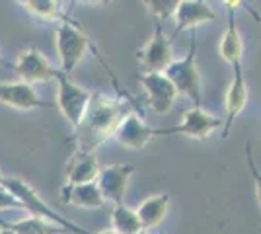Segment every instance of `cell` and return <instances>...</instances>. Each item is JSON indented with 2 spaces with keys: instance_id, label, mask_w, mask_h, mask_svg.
<instances>
[{
  "instance_id": "cell-1",
  "label": "cell",
  "mask_w": 261,
  "mask_h": 234,
  "mask_svg": "<svg viewBox=\"0 0 261 234\" xmlns=\"http://www.w3.org/2000/svg\"><path fill=\"white\" fill-rule=\"evenodd\" d=\"M125 117V106L119 100H109L101 94H94L84 121L76 129L78 148L96 150L99 143L113 137L119 121Z\"/></svg>"
},
{
  "instance_id": "cell-2",
  "label": "cell",
  "mask_w": 261,
  "mask_h": 234,
  "mask_svg": "<svg viewBox=\"0 0 261 234\" xmlns=\"http://www.w3.org/2000/svg\"><path fill=\"white\" fill-rule=\"evenodd\" d=\"M88 49H96V45L90 41V37L82 32V28L76 22L66 18L57 30V53H59L61 72L70 76L72 70L84 59Z\"/></svg>"
},
{
  "instance_id": "cell-3",
  "label": "cell",
  "mask_w": 261,
  "mask_h": 234,
  "mask_svg": "<svg viewBox=\"0 0 261 234\" xmlns=\"http://www.w3.org/2000/svg\"><path fill=\"white\" fill-rule=\"evenodd\" d=\"M166 78L172 82L177 90V94H184L193 101V108H201L203 100V86H201V74L197 68V41L191 39L189 53L184 59L172 61V65L164 70Z\"/></svg>"
},
{
  "instance_id": "cell-4",
  "label": "cell",
  "mask_w": 261,
  "mask_h": 234,
  "mask_svg": "<svg viewBox=\"0 0 261 234\" xmlns=\"http://www.w3.org/2000/svg\"><path fill=\"white\" fill-rule=\"evenodd\" d=\"M57 82H59V94H57V106L61 113L66 117V121L72 125V129L76 131L80 127V123L84 121L86 112L92 101V92H88L86 88L74 84L70 78L63 74L61 70L57 72Z\"/></svg>"
},
{
  "instance_id": "cell-5",
  "label": "cell",
  "mask_w": 261,
  "mask_h": 234,
  "mask_svg": "<svg viewBox=\"0 0 261 234\" xmlns=\"http://www.w3.org/2000/svg\"><path fill=\"white\" fill-rule=\"evenodd\" d=\"M222 127V119L215 117L203 108H193L184 113L181 123L172 129H158V137L162 135H181L187 139H197V141H207L211 135Z\"/></svg>"
},
{
  "instance_id": "cell-6",
  "label": "cell",
  "mask_w": 261,
  "mask_h": 234,
  "mask_svg": "<svg viewBox=\"0 0 261 234\" xmlns=\"http://www.w3.org/2000/svg\"><path fill=\"white\" fill-rule=\"evenodd\" d=\"M137 80L141 82V86L146 92V101H148L152 112L164 115L174 108L177 90L166 78L164 72H142L137 76Z\"/></svg>"
},
{
  "instance_id": "cell-7",
  "label": "cell",
  "mask_w": 261,
  "mask_h": 234,
  "mask_svg": "<svg viewBox=\"0 0 261 234\" xmlns=\"http://www.w3.org/2000/svg\"><path fill=\"white\" fill-rule=\"evenodd\" d=\"M172 43H174V39L166 37L162 23H158L156 30H154V35L150 37V41L137 53V59L144 67V72H164L172 65V61H174Z\"/></svg>"
},
{
  "instance_id": "cell-8",
  "label": "cell",
  "mask_w": 261,
  "mask_h": 234,
  "mask_svg": "<svg viewBox=\"0 0 261 234\" xmlns=\"http://www.w3.org/2000/svg\"><path fill=\"white\" fill-rule=\"evenodd\" d=\"M8 188L14 191V195H18V197L23 201L25 207H30V209L35 213V217L59 224V226L66 228L70 234H88L86 230H82L80 226H76L74 223H70L68 219L61 217V215H57L47 203H43V201L39 199V195H37L28 184H23V181H20V179H14V181H8Z\"/></svg>"
},
{
  "instance_id": "cell-9",
  "label": "cell",
  "mask_w": 261,
  "mask_h": 234,
  "mask_svg": "<svg viewBox=\"0 0 261 234\" xmlns=\"http://www.w3.org/2000/svg\"><path fill=\"white\" fill-rule=\"evenodd\" d=\"M133 174H135L133 164H111V166L99 168L96 184L101 191V197L115 205H121Z\"/></svg>"
},
{
  "instance_id": "cell-10",
  "label": "cell",
  "mask_w": 261,
  "mask_h": 234,
  "mask_svg": "<svg viewBox=\"0 0 261 234\" xmlns=\"http://www.w3.org/2000/svg\"><path fill=\"white\" fill-rule=\"evenodd\" d=\"M115 141L130 150H141L152 141L154 137H158V129L148 127L144 119L137 113H125V117L119 121L115 129Z\"/></svg>"
},
{
  "instance_id": "cell-11",
  "label": "cell",
  "mask_w": 261,
  "mask_h": 234,
  "mask_svg": "<svg viewBox=\"0 0 261 234\" xmlns=\"http://www.w3.org/2000/svg\"><path fill=\"white\" fill-rule=\"evenodd\" d=\"M215 20H217V14H215V10L208 6L207 2H201V0H179L174 14V37L179 35L181 32H185V30H195L199 25L215 22Z\"/></svg>"
},
{
  "instance_id": "cell-12",
  "label": "cell",
  "mask_w": 261,
  "mask_h": 234,
  "mask_svg": "<svg viewBox=\"0 0 261 234\" xmlns=\"http://www.w3.org/2000/svg\"><path fill=\"white\" fill-rule=\"evenodd\" d=\"M99 164L98 156L94 150L76 148V152L68 158L65 166V178L68 186H80V184H92L98 179Z\"/></svg>"
},
{
  "instance_id": "cell-13",
  "label": "cell",
  "mask_w": 261,
  "mask_h": 234,
  "mask_svg": "<svg viewBox=\"0 0 261 234\" xmlns=\"http://www.w3.org/2000/svg\"><path fill=\"white\" fill-rule=\"evenodd\" d=\"M16 68L20 72V76L25 80V84H30V86L32 84H39V82H47V80L57 76V72H59V70H55L51 67V63L37 49L23 51L20 59H18Z\"/></svg>"
},
{
  "instance_id": "cell-14",
  "label": "cell",
  "mask_w": 261,
  "mask_h": 234,
  "mask_svg": "<svg viewBox=\"0 0 261 234\" xmlns=\"http://www.w3.org/2000/svg\"><path fill=\"white\" fill-rule=\"evenodd\" d=\"M232 68H234V78H232L228 92H226V121L222 127V139H226L230 135V127H232L234 119L242 113V110L248 103V86L244 80V68H242V65H236Z\"/></svg>"
},
{
  "instance_id": "cell-15",
  "label": "cell",
  "mask_w": 261,
  "mask_h": 234,
  "mask_svg": "<svg viewBox=\"0 0 261 234\" xmlns=\"http://www.w3.org/2000/svg\"><path fill=\"white\" fill-rule=\"evenodd\" d=\"M224 6L228 8V28L222 34L218 53L228 65L236 67V65H242V55H244V41L238 32V25L234 22V10L236 6H240V2H224Z\"/></svg>"
},
{
  "instance_id": "cell-16",
  "label": "cell",
  "mask_w": 261,
  "mask_h": 234,
  "mask_svg": "<svg viewBox=\"0 0 261 234\" xmlns=\"http://www.w3.org/2000/svg\"><path fill=\"white\" fill-rule=\"evenodd\" d=\"M61 201L68 203V205H74V207H80V209H101L106 205V199L101 197V191H99L96 181L80 184V186H68L66 184L63 188Z\"/></svg>"
},
{
  "instance_id": "cell-17",
  "label": "cell",
  "mask_w": 261,
  "mask_h": 234,
  "mask_svg": "<svg viewBox=\"0 0 261 234\" xmlns=\"http://www.w3.org/2000/svg\"><path fill=\"white\" fill-rule=\"evenodd\" d=\"M0 101L10 103L14 108L20 110H32V108H51V103H45L37 98L35 90L25 84V82H18V84H2L0 86Z\"/></svg>"
},
{
  "instance_id": "cell-18",
  "label": "cell",
  "mask_w": 261,
  "mask_h": 234,
  "mask_svg": "<svg viewBox=\"0 0 261 234\" xmlns=\"http://www.w3.org/2000/svg\"><path fill=\"white\" fill-rule=\"evenodd\" d=\"M170 209V197L166 193L150 195L137 207V217L142 224V230H150L160 226Z\"/></svg>"
},
{
  "instance_id": "cell-19",
  "label": "cell",
  "mask_w": 261,
  "mask_h": 234,
  "mask_svg": "<svg viewBox=\"0 0 261 234\" xmlns=\"http://www.w3.org/2000/svg\"><path fill=\"white\" fill-rule=\"evenodd\" d=\"M111 223H113V230L119 234H139L142 230V224L137 217V211L125 207L123 203L113 207Z\"/></svg>"
},
{
  "instance_id": "cell-20",
  "label": "cell",
  "mask_w": 261,
  "mask_h": 234,
  "mask_svg": "<svg viewBox=\"0 0 261 234\" xmlns=\"http://www.w3.org/2000/svg\"><path fill=\"white\" fill-rule=\"evenodd\" d=\"M66 232H68L66 228L51 223V221L39 219V217H32V219H25L22 223L14 224V234H66Z\"/></svg>"
},
{
  "instance_id": "cell-21",
  "label": "cell",
  "mask_w": 261,
  "mask_h": 234,
  "mask_svg": "<svg viewBox=\"0 0 261 234\" xmlns=\"http://www.w3.org/2000/svg\"><path fill=\"white\" fill-rule=\"evenodd\" d=\"M28 10L39 16V18H49V20H61L65 22L66 16L61 4L59 2H53V0H32V2H22Z\"/></svg>"
},
{
  "instance_id": "cell-22",
  "label": "cell",
  "mask_w": 261,
  "mask_h": 234,
  "mask_svg": "<svg viewBox=\"0 0 261 234\" xmlns=\"http://www.w3.org/2000/svg\"><path fill=\"white\" fill-rule=\"evenodd\" d=\"M177 2L179 0H146L144 6L146 10L152 14L154 18L158 20V23L170 20L175 14V8H177Z\"/></svg>"
},
{
  "instance_id": "cell-23",
  "label": "cell",
  "mask_w": 261,
  "mask_h": 234,
  "mask_svg": "<svg viewBox=\"0 0 261 234\" xmlns=\"http://www.w3.org/2000/svg\"><path fill=\"white\" fill-rule=\"evenodd\" d=\"M246 158H248V168H250L251 176H253V179H255V193H257V201H259V207H261V172L255 168L250 143H246Z\"/></svg>"
},
{
  "instance_id": "cell-24",
  "label": "cell",
  "mask_w": 261,
  "mask_h": 234,
  "mask_svg": "<svg viewBox=\"0 0 261 234\" xmlns=\"http://www.w3.org/2000/svg\"><path fill=\"white\" fill-rule=\"evenodd\" d=\"M98 234H119V232H115L113 228H108V230H101V232H98Z\"/></svg>"
},
{
  "instance_id": "cell-25",
  "label": "cell",
  "mask_w": 261,
  "mask_h": 234,
  "mask_svg": "<svg viewBox=\"0 0 261 234\" xmlns=\"http://www.w3.org/2000/svg\"><path fill=\"white\" fill-rule=\"evenodd\" d=\"M139 234H148V232H146V230H141V232H139Z\"/></svg>"
},
{
  "instance_id": "cell-26",
  "label": "cell",
  "mask_w": 261,
  "mask_h": 234,
  "mask_svg": "<svg viewBox=\"0 0 261 234\" xmlns=\"http://www.w3.org/2000/svg\"><path fill=\"white\" fill-rule=\"evenodd\" d=\"M4 234H12V232H4Z\"/></svg>"
}]
</instances>
